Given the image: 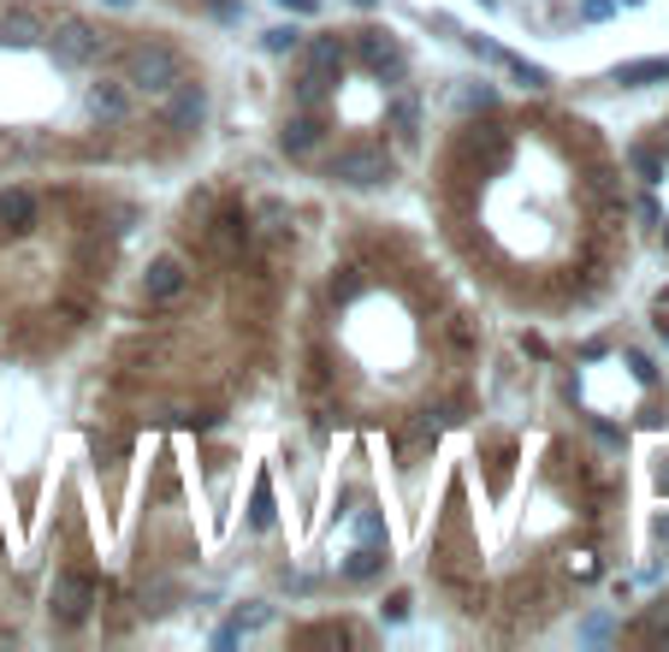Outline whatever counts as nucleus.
Masks as SVG:
<instances>
[{"mask_svg": "<svg viewBox=\"0 0 669 652\" xmlns=\"http://www.w3.org/2000/svg\"><path fill=\"white\" fill-rule=\"evenodd\" d=\"M119 78H125V90L130 95H166L172 83L184 78V54L172 48V42H137V48H125V60H119Z\"/></svg>", "mask_w": 669, "mask_h": 652, "instance_id": "obj_1", "label": "nucleus"}, {"mask_svg": "<svg viewBox=\"0 0 669 652\" xmlns=\"http://www.w3.org/2000/svg\"><path fill=\"white\" fill-rule=\"evenodd\" d=\"M332 179L350 184V191H380V184L391 179V155L380 149V142H350V149L332 155Z\"/></svg>", "mask_w": 669, "mask_h": 652, "instance_id": "obj_2", "label": "nucleus"}, {"mask_svg": "<svg viewBox=\"0 0 669 652\" xmlns=\"http://www.w3.org/2000/svg\"><path fill=\"white\" fill-rule=\"evenodd\" d=\"M166 107H160V119H166V130H178V137H191V130H201V119H208V90L191 78H178L166 95Z\"/></svg>", "mask_w": 669, "mask_h": 652, "instance_id": "obj_3", "label": "nucleus"}, {"mask_svg": "<svg viewBox=\"0 0 669 652\" xmlns=\"http://www.w3.org/2000/svg\"><path fill=\"white\" fill-rule=\"evenodd\" d=\"M356 54H361V66H368L380 83H397L403 71H410V54H403V48H397V36H385V31H361Z\"/></svg>", "mask_w": 669, "mask_h": 652, "instance_id": "obj_4", "label": "nucleus"}, {"mask_svg": "<svg viewBox=\"0 0 669 652\" xmlns=\"http://www.w3.org/2000/svg\"><path fill=\"white\" fill-rule=\"evenodd\" d=\"M54 42V54H60L66 66H95L101 60V36H95V24H83V19H60L48 31Z\"/></svg>", "mask_w": 669, "mask_h": 652, "instance_id": "obj_5", "label": "nucleus"}, {"mask_svg": "<svg viewBox=\"0 0 669 652\" xmlns=\"http://www.w3.org/2000/svg\"><path fill=\"white\" fill-rule=\"evenodd\" d=\"M184 285H191V267H184V255H172V250L154 255L149 273H142V297L149 302H178Z\"/></svg>", "mask_w": 669, "mask_h": 652, "instance_id": "obj_6", "label": "nucleus"}, {"mask_svg": "<svg viewBox=\"0 0 669 652\" xmlns=\"http://www.w3.org/2000/svg\"><path fill=\"white\" fill-rule=\"evenodd\" d=\"M90 605H95V587L83 582V575H54V617L60 622L78 629V622L90 617Z\"/></svg>", "mask_w": 669, "mask_h": 652, "instance_id": "obj_7", "label": "nucleus"}, {"mask_svg": "<svg viewBox=\"0 0 669 652\" xmlns=\"http://www.w3.org/2000/svg\"><path fill=\"white\" fill-rule=\"evenodd\" d=\"M36 42H48L42 12H31V7H7V12H0V48H36Z\"/></svg>", "mask_w": 669, "mask_h": 652, "instance_id": "obj_8", "label": "nucleus"}, {"mask_svg": "<svg viewBox=\"0 0 669 652\" xmlns=\"http://www.w3.org/2000/svg\"><path fill=\"white\" fill-rule=\"evenodd\" d=\"M0 231H12V238L36 231V196H31V191H19V184H0Z\"/></svg>", "mask_w": 669, "mask_h": 652, "instance_id": "obj_9", "label": "nucleus"}, {"mask_svg": "<svg viewBox=\"0 0 669 652\" xmlns=\"http://www.w3.org/2000/svg\"><path fill=\"white\" fill-rule=\"evenodd\" d=\"M302 54H309V71H320L326 83H332V78H344V60H350L338 36H309V42H302Z\"/></svg>", "mask_w": 669, "mask_h": 652, "instance_id": "obj_10", "label": "nucleus"}, {"mask_svg": "<svg viewBox=\"0 0 669 652\" xmlns=\"http://www.w3.org/2000/svg\"><path fill=\"white\" fill-rule=\"evenodd\" d=\"M90 113H95V119H125V113H130V90H125V78H119V83H113V78L90 83Z\"/></svg>", "mask_w": 669, "mask_h": 652, "instance_id": "obj_11", "label": "nucleus"}, {"mask_svg": "<svg viewBox=\"0 0 669 652\" xmlns=\"http://www.w3.org/2000/svg\"><path fill=\"white\" fill-rule=\"evenodd\" d=\"M208 243L220 255H238L243 243H250V220H243V214H220V220H214V231H208Z\"/></svg>", "mask_w": 669, "mask_h": 652, "instance_id": "obj_12", "label": "nucleus"}, {"mask_svg": "<svg viewBox=\"0 0 669 652\" xmlns=\"http://www.w3.org/2000/svg\"><path fill=\"white\" fill-rule=\"evenodd\" d=\"M664 78H669V60H628V66H616L622 90H646V83H664Z\"/></svg>", "mask_w": 669, "mask_h": 652, "instance_id": "obj_13", "label": "nucleus"}, {"mask_svg": "<svg viewBox=\"0 0 669 652\" xmlns=\"http://www.w3.org/2000/svg\"><path fill=\"white\" fill-rule=\"evenodd\" d=\"M279 142H285V155H309L314 142H320V119H309V113H297L285 130H279Z\"/></svg>", "mask_w": 669, "mask_h": 652, "instance_id": "obj_14", "label": "nucleus"}, {"mask_svg": "<svg viewBox=\"0 0 669 652\" xmlns=\"http://www.w3.org/2000/svg\"><path fill=\"white\" fill-rule=\"evenodd\" d=\"M492 60H498L504 71H510L516 83H528V90H551V71H545V66H528V60H521V54H504V48L492 54Z\"/></svg>", "mask_w": 669, "mask_h": 652, "instance_id": "obj_15", "label": "nucleus"}, {"mask_svg": "<svg viewBox=\"0 0 669 652\" xmlns=\"http://www.w3.org/2000/svg\"><path fill=\"white\" fill-rule=\"evenodd\" d=\"M380 570H385L380 546H361V552H350V563H344V575H350V582H368V575H380Z\"/></svg>", "mask_w": 669, "mask_h": 652, "instance_id": "obj_16", "label": "nucleus"}, {"mask_svg": "<svg viewBox=\"0 0 669 652\" xmlns=\"http://www.w3.org/2000/svg\"><path fill=\"white\" fill-rule=\"evenodd\" d=\"M302 42H309V36H302L297 24H273V31L261 36V48H267V54H297Z\"/></svg>", "mask_w": 669, "mask_h": 652, "instance_id": "obj_17", "label": "nucleus"}, {"mask_svg": "<svg viewBox=\"0 0 669 652\" xmlns=\"http://www.w3.org/2000/svg\"><path fill=\"white\" fill-rule=\"evenodd\" d=\"M250 528H273V492H267V481H255V499H250Z\"/></svg>", "mask_w": 669, "mask_h": 652, "instance_id": "obj_18", "label": "nucleus"}, {"mask_svg": "<svg viewBox=\"0 0 669 652\" xmlns=\"http://www.w3.org/2000/svg\"><path fill=\"white\" fill-rule=\"evenodd\" d=\"M415 119H420V113H415V101L403 95L397 107H391V125H397V137H415Z\"/></svg>", "mask_w": 669, "mask_h": 652, "instance_id": "obj_19", "label": "nucleus"}, {"mask_svg": "<svg viewBox=\"0 0 669 652\" xmlns=\"http://www.w3.org/2000/svg\"><path fill=\"white\" fill-rule=\"evenodd\" d=\"M320 95H326V78H320V71H302V78H297V101H309V107H314Z\"/></svg>", "mask_w": 669, "mask_h": 652, "instance_id": "obj_20", "label": "nucleus"}, {"mask_svg": "<svg viewBox=\"0 0 669 652\" xmlns=\"http://www.w3.org/2000/svg\"><path fill=\"white\" fill-rule=\"evenodd\" d=\"M267 605H250V611H238V629H267Z\"/></svg>", "mask_w": 669, "mask_h": 652, "instance_id": "obj_21", "label": "nucleus"}, {"mask_svg": "<svg viewBox=\"0 0 669 652\" xmlns=\"http://www.w3.org/2000/svg\"><path fill=\"white\" fill-rule=\"evenodd\" d=\"M634 167H639V179H658V155H646V149H634Z\"/></svg>", "mask_w": 669, "mask_h": 652, "instance_id": "obj_22", "label": "nucleus"}, {"mask_svg": "<svg viewBox=\"0 0 669 652\" xmlns=\"http://www.w3.org/2000/svg\"><path fill=\"white\" fill-rule=\"evenodd\" d=\"M646 634H669V599H664V605H658V611H651V617H646Z\"/></svg>", "mask_w": 669, "mask_h": 652, "instance_id": "obj_23", "label": "nucleus"}, {"mask_svg": "<svg viewBox=\"0 0 669 652\" xmlns=\"http://www.w3.org/2000/svg\"><path fill=\"white\" fill-rule=\"evenodd\" d=\"M309 641H326V647H344V641H350V634H344V629H332V622H326V629H309Z\"/></svg>", "mask_w": 669, "mask_h": 652, "instance_id": "obj_24", "label": "nucleus"}, {"mask_svg": "<svg viewBox=\"0 0 669 652\" xmlns=\"http://www.w3.org/2000/svg\"><path fill=\"white\" fill-rule=\"evenodd\" d=\"M628 368H634V374H639V380H646V386H651V380H658V368H651V362H646V356H628Z\"/></svg>", "mask_w": 669, "mask_h": 652, "instance_id": "obj_25", "label": "nucleus"}, {"mask_svg": "<svg viewBox=\"0 0 669 652\" xmlns=\"http://www.w3.org/2000/svg\"><path fill=\"white\" fill-rule=\"evenodd\" d=\"M587 19H610V0H587Z\"/></svg>", "mask_w": 669, "mask_h": 652, "instance_id": "obj_26", "label": "nucleus"}, {"mask_svg": "<svg viewBox=\"0 0 669 652\" xmlns=\"http://www.w3.org/2000/svg\"><path fill=\"white\" fill-rule=\"evenodd\" d=\"M279 7H290V12H320V0H279Z\"/></svg>", "mask_w": 669, "mask_h": 652, "instance_id": "obj_27", "label": "nucleus"}, {"mask_svg": "<svg viewBox=\"0 0 669 652\" xmlns=\"http://www.w3.org/2000/svg\"><path fill=\"white\" fill-rule=\"evenodd\" d=\"M658 540H664V546H669V516H664V522H658Z\"/></svg>", "mask_w": 669, "mask_h": 652, "instance_id": "obj_28", "label": "nucleus"}, {"mask_svg": "<svg viewBox=\"0 0 669 652\" xmlns=\"http://www.w3.org/2000/svg\"><path fill=\"white\" fill-rule=\"evenodd\" d=\"M350 7H361V12H368V7H373V0H350Z\"/></svg>", "mask_w": 669, "mask_h": 652, "instance_id": "obj_29", "label": "nucleus"}, {"mask_svg": "<svg viewBox=\"0 0 669 652\" xmlns=\"http://www.w3.org/2000/svg\"><path fill=\"white\" fill-rule=\"evenodd\" d=\"M107 7H130V0H107Z\"/></svg>", "mask_w": 669, "mask_h": 652, "instance_id": "obj_30", "label": "nucleus"}]
</instances>
